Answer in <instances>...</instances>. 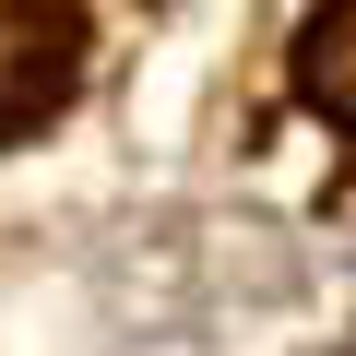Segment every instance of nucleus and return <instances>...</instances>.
<instances>
[{
    "label": "nucleus",
    "mask_w": 356,
    "mask_h": 356,
    "mask_svg": "<svg viewBox=\"0 0 356 356\" xmlns=\"http://www.w3.org/2000/svg\"><path fill=\"white\" fill-rule=\"evenodd\" d=\"M83 72V24L60 0H0V143H24Z\"/></svg>",
    "instance_id": "1"
},
{
    "label": "nucleus",
    "mask_w": 356,
    "mask_h": 356,
    "mask_svg": "<svg viewBox=\"0 0 356 356\" xmlns=\"http://www.w3.org/2000/svg\"><path fill=\"white\" fill-rule=\"evenodd\" d=\"M297 95L332 131H356V0H321V13L297 24Z\"/></svg>",
    "instance_id": "2"
}]
</instances>
